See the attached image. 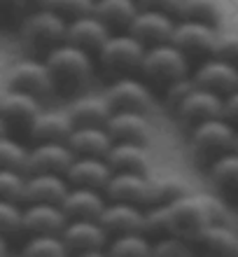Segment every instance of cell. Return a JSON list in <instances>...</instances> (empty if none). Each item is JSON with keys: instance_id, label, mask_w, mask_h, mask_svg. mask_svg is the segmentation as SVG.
Listing matches in <instances>:
<instances>
[{"instance_id": "30bf717a", "label": "cell", "mask_w": 238, "mask_h": 257, "mask_svg": "<svg viewBox=\"0 0 238 257\" xmlns=\"http://www.w3.org/2000/svg\"><path fill=\"white\" fill-rule=\"evenodd\" d=\"M105 199L110 201H126L140 208H147L154 203V187L147 173L136 171H115L105 187Z\"/></svg>"}, {"instance_id": "7c38bea8", "label": "cell", "mask_w": 238, "mask_h": 257, "mask_svg": "<svg viewBox=\"0 0 238 257\" xmlns=\"http://www.w3.org/2000/svg\"><path fill=\"white\" fill-rule=\"evenodd\" d=\"M222 108H224V96L215 94V91H208V89L194 87L182 101L177 103L173 112L180 119V124L191 128L201 122L222 117Z\"/></svg>"}, {"instance_id": "816d5d0a", "label": "cell", "mask_w": 238, "mask_h": 257, "mask_svg": "<svg viewBox=\"0 0 238 257\" xmlns=\"http://www.w3.org/2000/svg\"><path fill=\"white\" fill-rule=\"evenodd\" d=\"M236 255H238V252H236Z\"/></svg>"}, {"instance_id": "9c48e42d", "label": "cell", "mask_w": 238, "mask_h": 257, "mask_svg": "<svg viewBox=\"0 0 238 257\" xmlns=\"http://www.w3.org/2000/svg\"><path fill=\"white\" fill-rule=\"evenodd\" d=\"M5 87L17 89V91H26V94L35 96V98H45L54 91V82H52V73L45 61L38 59H21V61L12 63L5 75Z\"/></svg>"}, {"instance_id": "c3c4849f", "label": "cell", "mask_w": 238, "mask_h": 257, "mask_svg": "<svg viewBox=\"0 0 238 257\" xmlns=\"http://www.w3.org/2000/svg\"><path fill=\"white\" fill-rule=\"evenodd\" d=\"M7 131H10V128H7L5 119H3V117H0V136H3V134H7Z\"/></svg>"}, {"instance_id": "ffe728a7", "label": "cell", "mask_w": 238, "mask_h": 257, "mask_svg": "<svg viewBox=\"0 0 238 257\" xmlns=\"http://www.w3.org/2000/svg\"><path fill=\"white\" fill-rule=\"evenodd\" d=\"M68 217L61 203H24V231L35 234H61Z\"/></svg>"}, {"instance_id": "e0dca14e", "label": "cell", "mask_w": 238, "mask_h": 257, "mask_svg": "<svg viewBox=\"0 0 238 257\" xmlns=\"http://www.w3.org/2000/svg\"><path fill=\"white\" fill-rule=\"evenodd\" d=\"M40 98L17 91V89H5L0 96V117L5 119L7 128H26L33 124V119L40 112Z\"/></svg>"}, {"instance_id": "ba28073f", "label": "cell", "mask_w": 238, "mask_h": 257, "mask_svg": "<svg viewBox=\"0 0 238 257\" xmlns=\"http://www.w3.org/2000/svg\"><path fill=\"white\" fill-rule=\"evenodd\" d=\"M105 98L112 110H131V112H145V115H150L154 110V94L150 84L133 75L115 77L105 91Z\"/></svg>"}, {"instance_id": "d590c367", "label": "cell", "mask_w": 238, "mask_h": 257, "mask_svg": "<svg viewBox=\"0 0 238 257\" xmlns=\"http://www.w3.org/2000/svg\"><path fill=\"white\" fill-rule=\"evenodd\" d=\"M24 255L61 257V255H68V248L63 243L61 234H35L24 245Z\"/></svg>"}, {"instance_id": "5b68a950", "label": "cell", "mask_w": 238, "mask_h": 257, "mask_svg": "<svg viewBox=\"0 0 238 257\" xmlns=\"http://www.w3.org/2000/svg\"><path fill=\"white\" fill-rule=\"evenodd\" d=\"M66 35H68V19L52 7L28 12L21 24V40L26 42V47L45 54L56 45L66 42Z\"/></svg>"}, {"instance_id": "8d00e7d4", "label": "cell", "mask_w": 238, "mask_h": 257, "mask_svg": "<svg viewBox=\"0 0 238 257\" xmlns=\"http://www.w3.org/2000/svg\"><path fill=\"white\" fill-rule=\"evenodd\" d=\"M26 173L17 169H0V201L24 203Z\"/></svg>"}, {"instance_id": "d6986e66", "label": "cell", "mask_w": 238, "mask_h": 257, "mask_svg": "<svg viewBox=\"0 0 238 257\" xmlns=\"http://www.w3.org/2000/svg\"><path fill=\"white\" fill-rule=\"evenodd\" d=\"M143 215L145 208L133 206L126 201H105L98 222L103 224V229L108 231V236H122V234H131V231H143Z\"/></svg>"}, {"instance_id": "cb8c5ba5", "label": "cell", "mask_w": 238, "mask_h": 257, "mask_svg": "<svg viewBox=\"0 0 238 257\" xmlns=\"http://www.w3.org/2000/svg\"><path fill=\"white\" fill-rule=\"evenodd\" d=\"M73 122L68 112L56 110H40L33 124L28 126V138L33 143H68L73 134Z\"/></svg>"}, {"instance_id": "7bdbcfd3", "label": "cell", "mask_w": 238, "mask_h": 257, "mask_svg": "<svg viewBox=\"0 0 238 257\" xmlns=\"http://www.w3.org/2000/svg\"><path fill=\"white\" fill-rule=\"evenodd\" d=\"M184 0H138V5L143 10H157L166 14H180Z\"/></svg>"}, {"instance_id": "4fadbf2b", "label": "cell", "mask_w": 238, "mask_h": 257, "mask_svg": "<svg viewBox=\"0 0 238 257\" xmlns=\"http://www.w3.org/2000/svg\"><path fill=\"white\" fill-rule=\"evenodd\" d=\"M194 84L208 91H215L219 96L231 94L238 89V66L219 59V56H208L203 61H198V68L191 75Z\"/></svg>"}, {"instance_id": "f6af8a7d", "label": "cell", "mask_w": 238, "mask_h": 257, "mask_svg": "<svg viewBox=\"0 0 238 257\" xmlns=\"http://www.w3.org/2000/svg\"><path fill=\"white\" fill-rule=\"evenodd\" d=\"M19 12L28 14V12H38V10H47L54 5V0H17Z\"/></svg>"}, {"instance_id": "7dc6e473", "label": "cell", "mask_w": 238, "mask_h": 257, "mask_svg": "<svg viewBox=\"0 0 238 257\" xmlns=\"http://www.w3.org/2000/svg\"><path fill=\"white\" fill-rule=\"evenodd\" d=\"M7 250H10V245H7V236H3V234H0V255H5Z\"/></svg>"}, {"instance_id": "8fae6325", "label": "cell", "mask_w": 238, "mask_h": 257, "mask_svg": "<svg viewBox=\"0 0 238 257\" xmlns=\"http://www.w3.org/2000/svg\"><path fill=\"white\" fill-rule=\"evenodd\" d=\"M61 238L68 252L77 255H101L108 250L110 236L98 220H68L61 229Z\"/></svg>"}, {"instance_id": "7402d4cb", "label": "cell", "mask_w": 238, "mask_h": 257, "mask_svg": "<svg viewBox=\"0 0 238 257\" xmlns=\"http://www.w3.org/2000/svg\"><path fill=\"white\" fill-rule=\"evenodd\" d=\"M105 201H108L105 192L70 185L61 201V208L68 220H98L105 208Z\"/></svg>"}, {"instance_id": "484cf974", "label": "cell", "mask_w": 238, "mask_h": 257, "mask_svg": "<svg viewBox=\"0 0 238 257\" xmlns=\"http://www.w3.org/2000/svg\"><path fill=\"white\" fill-rule=\"evenodd\" d=\"M68 117L73 126H105L112 115L105 94L103 96H94V94H84L77 96L75 101L68 105Z\"/></svg>"}, {"instance_id": "4316f807", "label": "cell", "mask_w": 238, "mask_h": 257, "mask_svg": "<svg viewBox=\"0 0 238 257\" xmlns=\"http://www.w3.org/2000/svg\"><path fill=\"white\" fill-rule=\"evenodd\" d=\"M112 143L115 141L105 126H75L68 138L75 157H105Z\"/></svg>"}, {"instance_id": "603a6c76", "label": "cell", "mask_w": 238, "mask_h": 257, "mask_svg": "<svg viewBox=\"0 0 238 257\" xmlns=\"http://www.w3.org/2000/svg\"><path fill=\"white\" fill-rule=\"evenodd\" d=\"M110 35H112V31H110L108 24H103L96 14H84V17H77V19L68 21L66 40L82 49H87L91 54H98V49L105 45V40Z\"/></svg>"}, {"instance_id": "1f68e13d", "label": "cell", "mask_w": 238, "mask_h": 257, "mask_svg": "<svg viewBox=\"0 0 238 257\" xmlns=\"http://www.w3.org/2000/svg\"><path fill=\"white\" fill-rule=\"evenodd\" d=\"M182 19H194L203 21V24H212L219 26L224 19V7L219 0H184L182 10H180Z\"/></svg>"}, {"instance_id": "7a4b0ae2", "label": "cell", "mask_w": 238, "mask_h": 257, "mask_svg": "<svg viewBox=\"0 0 238 257\" xmlns=\"http://www.w3.org/2000/svg\"><path fill=\"white\" fill-rule=\"evenodd\" d=\"M138 73L143 75L147 84H157L163 89L168 87L170 82L182 80L189 75V59L168 40L145 49L143 63H140Z\"/></svg>"}, {"instance_id": "f546056e", "label": "cell", "mask_w": 238, "mask_h": 257, "mask_svg": "<svg viewBox=\"0 0 238 257\" xmlns=\"http://www.w3.org/2000/svg\"><path fill=\"white\" fill-rule=\"evenodd\" d=\"M210 180L222 194H238V152L231 150L210 164Z\"/></svg>"}, {"instance_id": "83f0119b", "label": "cell", "mask_w": 238, "mask_h": 257, "mask_svg": "<svg viewBox=\"0 0 238 257\" xmlns=\"http://www.w3.org/2000/svg\"><path fill=\"white\" fill-rule=\"evenodd\" d=\"M112 171H136L147 173L150 169V152L143 143H112V148L105 155Z\"/></svg>"}, {"instance_id": "f1b7e54d", "label": "cell", "mask_w": 238, "mask_h": 257, "mask_svg": "<svg viewBox=\"0 0 238 257\" xmlns=\"http://www.w3.org/2000/svg\"><path fill=\"white\" fill-rule=\"evenodd\" d=\"M140 12L138 0H96L94 14L103 24H108L110 31H129L133 17Z\"/></svg>"}, {"instance_id": "74e56055", "label": "cell", "mask_w": 238, "mask_h": 257, "mask_svg": "<svg viewBox=\"0 0 238 257\" xmlns=\"http://www.w3.org/2000/svg\"><path fill=\"white\" fill-rule=\"evenodd\" d=\"M194 250L196 248H194L191 241H187L182 236H175V234L152 241V255L154 257H182V255H191Z\"/></svg>"}, {"instance_id": "b9f144b4", "label": "cell", "mask_w": 238, "mask_h": 257, "mask_svg": "<svg viewBox=\"0 0 238 257\" xmlns=\"http://www.w3.org/2000/svg\"><path fill=\"white\" fill-rule=\"evenodd\" d=\"M215 56L224 59V61L238 66V33H219Z\"/></svg>"}, {"instance_id": "836d02e7", "label": "cell", "mask_w": 238, "mask_h": 257, "mask_svg": "<svg viewBox=\"0 0 238 257\" xmlns=\"http://www.w3.org/2000/svg\"><path fill=\"white\" fill-rule=\"evenodd\" d=\"M143 231L152 241L163 236H170L173 229H170V215H168V206L166 203H152L145 208L143 215Z\"/></svg>"}, {"instance_id": "44dd1931", "label": "cell", "mask_w": 238, "mask_h": 257, "mask_svg": "<svg viewBox=\"0 0 238 257\" xmlns=\"http://www.w3.org/2000/svg\"><path fill=\"white\" fill-rule=\"evenodd\" d=\"M68 187L63 173H26L24 203H61Z\"/></svg>"}, {"instance_id": "ab89813d", "label": "cell", "mask_w": 238, "mask_h": 257, "mask_svg": "<svg viewBox=\"0 0 238 257\" xmlns=\"http://www.w3.org/2000/svg\"><path fill=\"white\" fill-rule=\"evenodd\" d=\"M96 0H54L52 10L66 17V19H77V17H84V14H94Z\"/></svg>"}, {"instance_id": "681fc988", "label": "cell", "mask_w": 238, "mask_h": 257, "mask_svg": "<svg viewBox=\"0 0 238 257\" xmlns=\"http://www.w3.org/2000/svg\"><path fill=\"white\" fill-rule=\"evenodd\" d=\"M233 150L238 152V128H236V143H233Z\"/></svg>"}, {"instance_id": "3957f363", "label": "cell", "mask_w": 238, "mask_h": 257, "mask_svg": "<svg viewBox=\"0 0 238 257\" xmlns=\"http://www.w3.org/2000/svg\"><path fill=\"white\" fill-rule=\"evenodd\" d=\"M145 45L138 38L129 33V31H119L112 33L105 40L101 49H98V63H101L103 73L115 77H124V75L138 73L140 63L145 56Z\"/></svg>"}, {"instance_id": "f907efd6", "label": "cell", "mask_w": 238, "mask_h": 257, "mask_svg": "<svg viewBox=\"0 0 238 257\" xmlns=\"http://www.w3.org/2000/svg\"><path fill=\"white\" fill-rule=\"evenodd\" d=\"M3 91H5V89H0V96H3Z\"/></svg>"}, {"instance_id": "5bb4252c", "label": "cell", "mask_w": 238, "mask_h": 257, "mask_svg": "<svg viewBox=\"0 0 238 257\" xmlns=\"http://www.w3.org/2000/svg\"><path fill=\"white\" fill-rule=\"evenodd\" d=\"M75 152L68 143H35L28 150L26 173H63L70 169Z\"/></svg>"}, {"instance_id": "ee69618b", "label": "cell", "mask_w": 238, "mask_h": 257, "mask_svg": "<svg viewBox=\"0 0 238 257\" xmlns=\"http://www.w3.org/2000/svg\"><path fill=\"white\" fill-rule=\"evenodd\" d=\"M222 117L229 119L233 126L238 128V89H233L231 94L224 96V108H222Z\"/></svg>"}, {"instance_id": "e575fe53", "label": "cell", "mask_w": 238, "mask_h": 257, "mask_svg": "<svg viewBox=\"0 0 238 257\" xmlns=\"http://www.w3.org/2000/svg\"><path fill=\"white\" fill-rule=\"evenodd\" d=\"M28 164V148L21 145L10 134L0 136V169H17L26 173Z\"/></svg>"}, {"instance_id": "f35d334b", "label": "cell", "mask_w": 238, "mask_h": 257, "mask_svg": "<svg viewBox=\"0 0 238 257\" xmlns=\"http://www.w3.org/2000/svg\"><path fill=\"white\" fill-rule=\"evenodd\" d=\"M24 231V208L17 201H0V234L12 236Z\"/></svg>"}, {"instance_id": "4dcf8cb0", "label": "cell", "mask_w": 238, "mask_h": 257, "mask_svg": "<svg viewBox=\"0 0 238 257\" xmlns=\"http://www.w3.org/2000/svg\"><path fill=\"white\" fill-rule=\"evenodd\" d=\"M108 252L122 257L152 255V238L145 231H131V234H122V236H112L108 243Z\"/></svg>"}, {"instance_id": "2e32d148", "label": "cell", "mask_w": 238, "mask_h": 257, "mask_svg": "<svg viewBox=\"0 0 238 257\" xmlns=\"http://www.w3.org/2000/svg\"><path fill=\"white\" fill-rule=\"evenodd\" d=\"M105 128L115 143H143V145H147L152 138V124L145 112L112 110Z\"/></svg>"}, {"instance_id": "277c9868", "label": "cell", "mask_w": 238, "mask_h": 257, "mask_svg": "<svg viewBox=\"0 0 238 257\" xmlns=\"http://www.w3.org/2000/svg\"><path fill=\"white\" fill-rule=\"evenodd\" d=\"M233 143H236V126L224 117H215V119H208V122L191 126V136H189L191 155L196 157L198 162L208 164V166L217 157L231 152Z\"/></svg>"}, {"instance_id": "9a60e30c", "label": "cell", "mask_w": 238, "mask_h": 257, "mask_svg": "<svg viewBox=\"0 0 238 257\" xmlns=\"http://www.w3.org/2000/svg\"><path fill=\"white\" fill-rule=\"evenodd\" d=\"M173 31H175L173 14L157 12V10H143V7H140V12L133 17L129 26V33L133 38H138L145 47L168 42L173 38Z\"/></svg>"}, {"instance_id": "d4e9b609", "label": "cell", "mask_w": 238, "mask_h": 257, "mask_svg": "<svg viewBox=\"0 0 238 257\" xmlns=\"http://www.w3.org/2000/svg\"><path fill=\"white\" fill-rule=\"evenodd\" d=\"M196 250L212 252V255H236L238 234L226 222H208L196 236L191 238Z\"/></svg>"}, {"instance_id": "ac0fdd59", "label": "cell", "mask_w": 238, "mask_h": 257, "mask_svg": "<svg viewBox=\"0 0 238 257\" xmlns=\"http://www.w3.org/2000/svg\"><path fill=\"white\" fill-rule=\"evenodd\" d=\"M112 173L115 171L105 157H75L70 169L66 171V178L73 187H91L105 192Z\"/></svg>"}, {"instance_id": "d6a6232c", "label": "cell", "mask_w": 238, "mask_h": 257, "mask_svg": "<svg viewBox=\"0 0 238 257\" xmlns=\"http://www.w3.org/2000/svg\"><path fill=\"white\" fill-rule=\"evenodd\" d=\"M152 187H154V203H170L191 192L189 183L177 173H166V176L152 178Z\"/></svg>"}, {"instance_id": "60d3db41", "label": "cell", "mask_w": 238, "mask_h": 257, "mask_svg": "<svg viewBox=\"0 0 238 257\" xmlns=\"http://www.w3.org/2000/svg\"><path fill=\"white\" fill-rule=\"evenodd\" d=\"M194 87H196V84H194V80H191L189 75H187V77H182V80L170 82L168 87H163V98H166V103H168V108L175 110L177 103L182 101L184 96L189 94Z\"/></svg>"}, {"instance_id": "52a82bcc", "label": "cell", "mask_w": 238, "mask_h": 257, "mask_svg": "<svg viewBox=\"0 0 238 257\" xmlns=\"http://www.w3.org/2000/svg\"><path fill=\"white\" fill-rule=\"evenodd\" d=\"M219 40V31L212 24H203V21H194V19H182L180 24H175L173 38L170 42L175 45L180 52H184L187 59L194 61H203L208 56L215 54Z\"/></svg>"}, {"instance_id": "6da1fadb", "label": "cell", "mask_w": 238, "mask_h": 257, "mask_svg": "<svg viewBox=\"0 0 238 257\" xmlns=\"http://www.w3.org/2000/svg\"><path fill=\"white\" fill-rule=\"evenodd\" d=\"M45 63L52 73L54 89H59L63 94H75V91L84 89L94 75L91 52L77 47L68 40L56 45L54 49H49L45 56Z\"/></svg>"}, {"instance_id": "8992f818", "label": "cell", "mask_w": 238, "mask_h": 257, "mask_svg": "<svg viewBox=\"0 0 238 257\" xmlns=\"http://www.w3.org/2000/svg\"><path fill=\"white\" fill-rule=\"evenodd\" d=\"M170 215V229L175 236H182L187 241L196 236L210 220V208H208V196L196 194V192H187L184 196L175 201L166 203Z\"/></svg>"}, {"instance_id": "bcb514c9", "label": "cell", "mask_w": 238, "mask_h": 257, "mask_svg": "<svg viewBox=\"0 0 238 257\" xmlns=\"http://www.w3.org/2000/svg\"><path fill=\"white\" fill-rule=\"evenodd\" d=\"M14 14H19L17 0H0V24H3V21H10Z\"/></svg>"}]
</instances>
